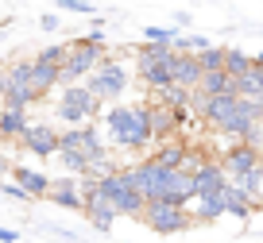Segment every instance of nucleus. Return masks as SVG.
<instances>
[{
  "label": "nucleus",
  "mask_w": 263,
  "mask_h": 243,
  "mask_svg": "<svg viewBox=\"0 0 263 243\" xmlns=\"http://www.w3.org/2000/svg\"><path fill=\"white\" fill-rule=\"evenodd\" d=\"M105 128H108V135H112V143L128 147V151H140V147L155 143L147 105H112L105 112Z\"/></svg>",
  "instance_id": "f257e3e1"
},
{
  "label": "nucleus",
  "mask_w": 263,
  "mask_h": 243,
  "mask_svg": "<svg viewBox=\"0 0 263 243\" xmlns=\"http://www.w3.org/2000/svg\"><path fill=\"white\" fill-rule=\"evenodd\" d=\"M97 66H105V43H101V35L89 31L85 39H74L66 47V62H62V70H58V85L74 89V85H82V77H89Z\"/></svg>",
  "instance_id": "f03ea898"
},
{
  "label": "nucleus",
  "mask_w": 263,
  "mask_h": 243,
  "mask_svg": "<svg viewBox=\"0 0 263 243\" xmlns=\"http://www.w3.org/2000/svg\"><path fill=\"white\" fill-rule=\"evenodd\" d=\"M97 197L116 212V216H143V209H147V201L140 197V189H136V181H132L128 170L105 174V178L97 181Z\"/></svg>",
  "instance_id": "7ed1b4c3"
},
{
  "label": "nucleus",
  "mask_w": 263,
  "mask_h": 243,
  "mask_svg": "<svg viewBox=\"0 0 263 243\" xmlns=\"http://www.w3.org/2000/svg\"><path fill=\"white\" fill-rule=\"evenodd\" d=\"M136 66H140V77L147 81L151 89H171L174 85V66H178V50L163 47V43H143L136 50Z\"/></svg>",
  "instance_id": "20e7f679"
},
{
  "label": "nucleus",
  "mask_w": 263,
  "mask_h": 243,
  "mask_svg": "<svg viewBox=\"0 0 263 243\" xmlns=\"http://www.w3.org/2000/svg\"><path fill=\"white\" fill-rule=\"evenodd\" d=\"M4 108H27L31 100L43 97L39 81H35V66L31 62H16L12 70H4V85H0Z\"/></svg>",
  "instance_id": "39448f33"
},
{
  "label": "nucleus",
  "mask_w": 263,
  "mask_h": 243,
  "mask_svg": "<svg viewBox=\"0 0 263 243\" xmlns=\"http://www.w3.org/2000/svg\"><path fill=\"white\" fill-rule=\"evenodd\" d=\"M58 154H82L89 162V170L97 162H105V143H101L97 128H70L58 135Z\"/></svg>",
  "instance_id": "423d86ee"
},
{
  "label": "nucleus",
  "mask_w": 263,
  "mask_h": 243,
  "mask_svg": "<svg viewBox=\"0 0 263 243\" xmlns=\"http://www.w3.org/2000/svg\"><path fill=\"white\" fill-rule=\"evenodd\" d=\"M101 112V100L93 97L85 85H74V89H62V100H58V120H66L70 128H82L85 120Z\"/></svg>",
  "instance_id": "0eeeda50"
},
{
  "label": "nucleus",
  "mask_w": 263,
  "mask_h": 243,
  "mask_svg": "<svg viewBox=\"0 0 263 243\" xmlns=\"http://www.w3.org/2000/svg\"><path fill=\"white\" fill-rule=\"evenodd\" d=\"M143 224L151 228V232L159 235H178L182 228H190V209H174V205H163V201H147V209H143Z\"/></svg>",
  "instance_id": "6e6552de"
},
{
  "label": "nucleus",
  "mask_w": 263,
  "mask_h": 243,
  "mask_svg": "<svg viewBox=\"0 0 263 243\" xmlns=\"http://www.w3.org/2000/svg\"><path fill=\"white\" fill-rule=\"evenodd\" d=\"M124 85H128V70H124L120 62H105L85 77V89H89L97 100H116L124 93Z\"/></svg>",
  "instance_id": "1a4fd4ad"
},
{
  "label": "nucleus",
  "mask_w": 263,
  "mask_h": 243,
  "mask_svg": "<svg viewBox=\"0 0 263 243\" xmlns=\"http://www.w3.org/2000/svg\"><path fill=\"white\" fill-rule=\"evenodd\" d=\"M132 181H136V189H140V197L143 201H155L159 197V189L166 186V178H171L174 170H166L163 162H155V158H147V162H140V166H132Z\"/></svg>",
  "instance_id": "9d476101"
},
{
  "label": "nucleus",
  "mask_w": 263,
  "mask_h": 243,
  "mask_svg": "<svg viewBox=\"0 0 263 243\" xmlns=\"http://www.w3.org/2000/svg\"><path fill=\"white\" fill-rule=\"evenodd\" d=\"M221 166H224V174H229V181H240V178H248V174L259 170V151L248 147V143H236V147L224 151Z\"/></svg>",
  "instance_id": "9b49d317"
},
{
  "label": "nucleus",
  "mask_w": 263,
  "mask_h": 243,
  "mask_svg": "<svg viewBox=\"0 0 263 243\" xmlns=\"http://www.w3.org/2000/svg\"><path fill=\"white\" fill-rule=\"evenodd\" d=\"M155 201L174 205V209H186V205L194 201V174H186V170H174L171 178H166V186L159 189V197H155Z\"/></svg>",
  "instance_id": "f8f14e48"
},
{
  "label": "nucleus",
  "mask_w": 263,
  "mask_h": 243,
  "mask_svg": "<svg viewBox=\"0 0 263 243\" xmlns=\"http://www.w3.org/2000/svg\"><path fill=\"white\" fill-rule=\"evenodd\" d=\"M20 143H24L31 154H39V158H50V154H58V131L47 128V124H27V131L20 135Z\"/></svg>",
  "instance_id": "ddd939ff"
},
{
  "label": "nucleus",
  "mask_w": 263,
  "mask_h": 243,
  "mask_svg": "<svg viewBox=\"0 0 263 243\" xmlns=\"http://www.w3.org/2000/svg\"><path fill=\"white\" fill-rule=\"evenodd\" d=\"M229 186V174H224L221 162H201L194 170V197H209V193H221V189Z\"/></svg>",
  "instance_id": "4468645a"
},
{
  "label": "nucleus",
  "mask_w": 263,
  "mask_h": 243,
  "mask_svg": "<svg viewBox=\"0 0 263 243\" xmlns=\"http://www.w3.org/2000/svg\"><path fill=\"white\" fill-rule=\"evenodd\" d=\"M201 77H205V70H201L197 54H178V66H174V85L194 93V89H201Z\"/></svg>",
  "instance_id": "2eb2a0df"
},
{
  "label": "nucleus",
  "mask_w": 263,
  "mask_h": 243,
  "mask_svg": "<svg viewBox=\"0 0 263 243\" xmlns=\"http://www.w3.org/2000/svg\"><path fill=\"white\" fill-rule=\"evenodd\" d=\"M147 108H151V135L159 143H166V135H174V128H178V112L171 105H163V100H151Z\"/></svg>",
  "instance_id": "dca6fc26"
},
{
  "label": "nucleus",
  "mask_w": 263,
  "mask_h": 243,
  "mask_svg": "<svg viewBox=\"0 0 263 243\" xmlns=\"http://www.w3.org/2000/svg\"><path fill=\"white\" fill-rule=\"evenodd\" d=\"M82 197H85V209H82V212L93 220V228L108 232V228H112V220H116V212H112V209H108V205L97 197V186H93V189H82Z\"/></svg>",
  "instance_id": "f3484780"
},
{
  "label": "nucleus",
  "mask_w": 263,
  "mask_h": 243,
  "mask_svg": "<svg viewBox=\"0 0 263 243\" xmlns=\"http://www.w3.org/2000/svg\"><path fill=\"white\" fill-rule=\"evenodd\" d=\"M12 178H16V186H24L27 197H50V178L31 166H12Z\"/></svg>",
  "instance_id": "a211bd4d"
},
{
  "label": "nucleus",
  "mask_w": 263,
  "mask_h": 243,
  "mask_svg": "<svg viewBox=\"0 0 263 243\" xmlns=\"http://www.w3.org/2000/svg\"><path fill=\"white\" fill-rule=\"evenodd\" d=\"M201 93L205 97H240V85L229 70H217V73H205L201 77Z\"/></svg>",
  "instance_id": "6ab92c4d"
},
{
  "label": "nucleus",
  "mask_w": 263,
  "mask_h": 243,
  "mask_svg": "<svg viewBox=\"0 0 263 243\" xmlns=\"http://www.w3.org/2000/svg\"><path fill=\"white\" fill-rule=\"evenodd\" d=\"M224 189H229V186H224ZM224 189H221V193H209V197H194V201H190V216H194V220L224 216Z\"/></svg>",
  "instance_id": "aec40b11"
},
{
  "label": "nucleus",
  "mask_w": 263,
  "mask_h": 243,
  "mask_svg": "<svg viewBox=\"0 0 263 243\" xmlns=\"http://www.w3.org/2000/svg\"><path fill=\"white\" fill-rule=\"evenodd\" d=\"M27 131V108H0V139H20Z\"/></svg>",
  "instance_id": "412c9836"
},
{
  "label": "nucleus",
  "mask_w": 263,
  "mask_h": 243,
  "mask_svg": "<svg viewBox=\"0 0 263 243\" xmlns=\"http://www.w3.org/2000/svg\"><path fill=\"white\" fill-rule=\"evenodd\" d=\"M252 209H255V205L244 197V189H236V186L229 181V189H224V212H229V216L248 220V216H252Z\"/></svg>",
  "instance_id": "4be33fe9"
},
{
  "label": "nucleus",
  "mask_w": 263,
  "mask_h": 243,
  "mask_svg": "<svg viewBox=\"0 0 263 243\" xmlns=\"http://www.w3.org/2000/svg\"><path fill=\"white\" fill-rule=\"evenodd\" d=\"M186 154H190V147H186V143H159V151H155V162H163L166 170H182Z\"/></svg>",
  "instance_id": "5701e85b"
},
{
  "label": "nucleus",
  "mask_w": 263,
  "mask_h": 243,
  "mask_svg": "<svg viewBox=\"0 0 263 243\" xmlns=\"http://www.w3.org/2000/svg\"><path fill=\"white\" fill-rule=\"evenodd\" d=\"M224 70H229L232 77H244V73L252 70V54H244V50H236V47H224Z\"/></svg>",
  "instance_id": "b1692460"
},
{
  "label": "nucleus",
  "mask_w": 263,
  "mask_h": 243,
  "mask_svg": "<svg viewBox=\"0 0 263 243\" xmlns=\"http://www.w3.org/2000/svg\"><path fill=\"white\" fill-rule=\"evenodd\" d=\"M143 39H147V43H163V47H174L182 35H178V27H174V24H166V27L151 24V27H143Z\"/></svg>",
  "instance_id": "393cba45"
},
{
  "label": "nucleus",
  "mask_w": 263,
  "mask_h": 243,
  "mask_svg": "<svg viewBox=\"0 0 263 243\" xmlns=\"http://www.w3.org/2000/svg\"><path fill=\"white\" fill-rule=\"evenodd\" d=\"M35 81H39V89H43V97H47L50 89H54L58 85V66H50V62H39V58H35Z\"/></svg>",
  "instance_id": "a878e982"
},
{
  "label": "nucleus",
  "mask_w": 263,
  "mask_h": 243,
  "mask_svg": "<svg viewBox=\"0 0 263 243\" xmlns=\"http://www.w3.org/2000/svg\"><path fill=\"white\" fill-rule=\"evenodd\" d=\"M197 62H201V70H205V73L224 70V47H209V50H201V54H197Z\"/></svg>",
  "instance_id": "bb28decb"
},
{
  "label": "nucleus",
  "mask_w": 263,
  "mask_h": 243,
  "mask_svg": "<svg viewBox=\"0 0 263 243\" xmlns=\"http://www.w3.org/2000/svg\"><path fill=\"white\" fill-rule=\"evenodd\" d=\"M39 62H50V66H58V70H62L66 47H62V43H50V47H43V50H39Z\"/></svg>",
  "instance_id": "cd10ccee"
},
{
  "label": "nucleus",
  "mask_w": 263,
  "mask_h": 243,
  "mask_svg": "<svg viewBox=\"0 0 263 243\" xmlns=\"http://www.w3.org/2000/svg\"><path fill=\"white\" fill-rule=\"evenodd\" d=\"M54 4H58V8H66V12H78V16H93V12H97L89 0H54Z\"/></svg>",
  "instance_id": "c85d7f7f"
},
{
  "label": "nucleus",
  "mask_w": 263,
  "mask_h": 243,
  "mask_svg": "<svg viewBox=\"0 0 263 243\" xmlns=\"http://www.w3.org/2000/svg\"><path fill=\"white\" fill-rule=\"evenodd\" d=\"M4 193H8V197H16V201H27L24 186H12V181H4Z\"/></svg>",
  "instance_id": "c756f323"
},
{
  "label": "nucleus",
  "mask_w": 263,
  "mask_h": 243,
  "mask_svg": "<svg viewBox=\"0 0 263 243\" xmlns=\"http://www.w3.org/2000/svg\"><path fill=\"white\" fill-rule=\"evenodd\" d=\"M39 24H43V31H54V27H58V16H54V12H47Z\"/></svg>",
  "instance_id": "7c9ffc66"
},
{
  "label": "nucleus",
  "mask_w": 263,
  "mask_h": 243,
  "mask_svg": "<svg viewBox=\"0 0 263 243\" xmlns=\"http://www.w3.org/2000/svg\"><path fill=\"white\" fill-rule=\"evenodd\" d=\"M0 243H16V232H12V228H0Z\"/></svg>",
  "instance_id": "2f4dec72"
},
{
  "label": "nucleus",
  "mask_w": 263,
  "mask_h": 243,
  "mask_svg": "<svg viewBox=\"0 0 263 243\" xmlns=\"http://www.w3.org/2000/svg\"><path fill=\"white\" fill-rule=\"evenodd\" d=\"M259 178H263V158H259Z\"/></svg>",
  "instance_id": "473e14b6"
},
{
  "label": "nucleus",
  "mask_w": 263,
  "mask_h": 243,
  "mask_svg": "<svg viewBox=\"0 0 263 243\" xmlns=\"http://www.w3.org/2000/svg\"><path fill=\"white\" fill-rule=\"evenodd\" d=\"M4 170H8V166H4V162H0V174H4Z\"/></svg>",
  "instance_id": "72a5a7b5"
},
{
  "label": "nucleus",
  "mask_w": 263,
  "mask_h": 243,
  "mask_svg": "<svg viewBox=\"0 0 263 243\" xmlns=\"http://www.w3.org/2000/svg\"><path fill=\"white\" fill-rule=\"evenodd\" d=\"M259 131H263V116H259Z\"/></svg>",
  "instance_id": "f704fd0d"
}]
</instances>
